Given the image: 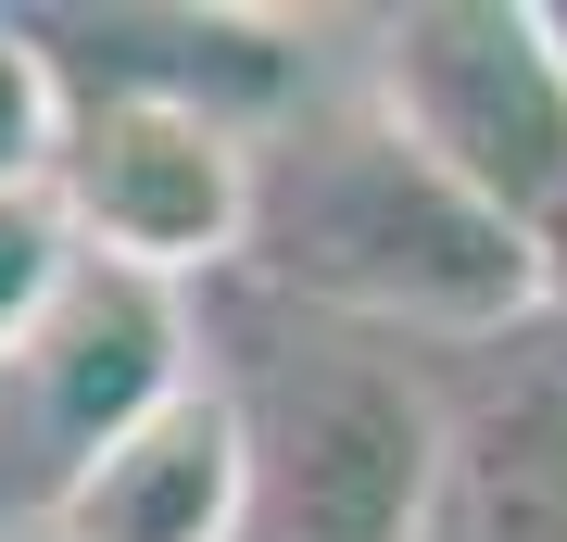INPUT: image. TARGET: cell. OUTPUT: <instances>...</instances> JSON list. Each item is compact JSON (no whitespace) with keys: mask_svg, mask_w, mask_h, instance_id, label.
<instances>
[{"mask_svg":"<svg viewBox=\"0 0 567 542\" xmlns=\"http://www.w3.org/2000/svg\"><path fill=\"white\" fill-rule=\"evenodd\" d=\"M240 265L278 303L379 341H505L555 303L543 253L480 190H454L379 101H303L252 140Z\"/></svg>","mask_w":567,"mask_h":542,"instance_id":"6da1fadb","label":"cell"},{"mask_svg":"<svg viewBox=\"0 0 567 542\" xmlns=\"http://www.w3.org/2000/svg\"><path fill=\"white\" fill-rule=\"evenodd\" d=\"M365 101L454 190H480L567 290V76H555L543 25H529V0H416V13H391Z\"/></svg>","mask_w":567,"mask_h":542,"instance_id":"7a4b0ae2","label":"cell"},{"mask_svg":"<svg viewBox=\"0 0 567 542\" xmlns=\"http://www.w3.org/2000/svg\"><path fill=\"white\" fill-rule=\"evenodd\" d=\"M252 518L278 542H416L442 480V417L391 354H278L240 391Z\"/></svg>","mask_w":567,"mask_h":542,"instance_id":"3957f363","label":"cell"},{"mask_svg":"<svg viewBox=\"0 0 567 542\" xmlns=\"http://www.w3.org/2000/svg\"><path fill=\"white\" fill-rule=\"evenodd\" d=\"M51 215L76 265H114V278L189 290L215 265H240L252 227V140L215 114H177V101H63V140H51Z\"/></svg>","mask_w":567,"mask_h":542,"instance_id":"277c9868","label":"cell"},{"mask_svg":"<svg viewBox=\"0 0 567 542\" xmlns=\"http://www.w3.org/2000/svg\"><path fill=\"white\" fill-rule=\"evenodd\" d=\"M25 39L51 51L63 101L114 89V101H177L265 140L316 101V39L278 13H25Z\"/></svg>","mask_w":567,"mask_h":542,"instance_id":"5b68a950","label":"cell"},{"mask_svg":"<svg viewBox=\"0 0 567 542\" xmlns=\"http://www.w3.org/2000/svg\"><path fill=\"white\" fill-rule=\"evenodd\" d=\"M203 366H189V303L152 290V278H114V265H76V278L51 290L39 341L13 354V391H25V429H39L51 480L63 467H89L102 442L152 417V403H177Z\"/></svg>","mask_w":567,"mask_h":542,"instance_id":"8992f818","label":"cell"},{"mask_svg":"<svg viewBox=\"0 0 567 542\" xmlns=\"http://www.w3.org/2000/svg\"><path fill=\"white\" fill-rule=\"evenodd\" d=\"M252 530V429L227 379H189L126 442L39 492V542H240Z\"/></svg>","mask_w":567,"mask_h":542,"instance_id":"52a82bcc","label":"cell"},{"mask_svg":"<svg viewBox=\"0 0 567 542\" xmlns=\"http://www.w3.org/2000/svg\"><path fill=\"white\" fill-rule=\"evenodd\" d=\"M480 492H492V542H567V366H543L505 429L480 454Z\"/></svg>","mask_w":567,"mask_h":542,"instance_id":"ba28073f","label":"cell"},{"mask_svg":"<svg viewBox=\"0 0 567 542\" xmlns=\"http://www.w3.org/2000/svg\"><path fill=\"white\" fill-rule=\"evenodd\" d=\"M76 278V241H63L51 190H0V379H13V354L39 341L51 290Z\"/></svg>","mask_w":567,"mask_h":542,"instance_id":"9c48e42d","label":"cell"},{"mask_svg":"<svg viewBox=\"0 0 567 542\" xmlns=\"http://www.w3.org/2000/svg\"><path fill=\"white\" fill-rule=\"evenodd\" d=\"M63 140V76L51 51L25 39V13H0V190H39Z\"/></svg>","mask_w":567,"mask_h":542,"instance_id":"30bf717a","label":"cell"},{"mask_svg":"<svg viewBox=\"0 0 567 542\" xmlns=\"http://www.w3.org/2000/svg\"><path fill=\"white\" fill-rule=\"evenodd\" d=\"M529 25H543V51H555V76H567V0H529Z\"/></svg>","mask_w":567,"mask_h":542,"instance_id":"8fae6325","label":"cell"}]
</instances>
